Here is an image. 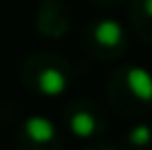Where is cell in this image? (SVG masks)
<instances>
[{
	"instance_id": "1",
	"label": "cell",
	"mask_w": 152,
	"mask_h": 150,
	"mask_svg": "<svg viewBox=\"0 0 152 150\" xmlns=\"http://www.w3.org/2000/svg\"><path fill=\"white\" fill-rule=\"evenodd\" d=\"M106 97L117 115L143 119L152 110V73L139 64L115 66L106 80Z\"/></svg>"
},
{
	"instance_id": "2",
	"label": "cell",
	"mask_w": 152,
	"mask_h": 150,
	"mask_svg": "<svg viewBox=\"0 0 152 150\" xmlns=\"http://www.w3.org/2000/svg\"><path fill=\"white\" fill-rule=\"evenodd\" d=\"M20 80L24 89L40 97H60L71 89L75 69L57 53H33L20 66Z\"/></svg>"
},
{
	"instance_id": "3",
	"label": "cell",
	"mask_w": 152,
	"mask_h": 150,
	"mask_svg": "<svg viewBox=\"0 0 152 150\" xmlns=\"http://www.w3.org/2000/svg\"><path fill=\"white\" fill-rule=\"evenodd\" d=\"M80 44L95 62H115L128 51V31L115 18H97L82 29Z\"/></svg>"
},
{
	"instance_id": "4",
	"label": "cell",
	"mask_w": 152,
	"mask_h": 150,
	"mask_svg": "<svg viewBox=\"0 0 152 150\" xmlns=\"http://www.w3.org/2000/svg\"><path fill=\"white\" fill-rule=\"evenodd\" d=\"M62 119L66 124V130L82 141L102 139L108 128V117L104 108L93 100H73L64 106Z\"/></svg>"
},
{
	"instance_id": "5",
	"label": "cell",
	"mask_w": 152,
	"mask_h": 150,
	"mask_svg": "<svg viewBox=\"0 0 152 150\" xmlns=\"http://www.w3.org/2000/svg\"><path fill=\"white\" fill-rule=\"evenodd\" d=\"M18 150H62L60 130L49 117L44 115H29L20 121L15 132Z\"/></svg>"
},
{
	"instance_id": "6",
	"label": "cell",
	"mask_w": 152,
	"mask_h": 150,
	"mask_svg": "<svg viewBox=\"0 0 152 150\" xmlns=\"http://www.w3.org/2000/svg\"><path fill=\"white\" fill-rule=\"evenodd\" d=\"M35 31L49 40H60L73 27L71 9L64 0H40L35 9Z\"/></svg>"
},
{
	"instance_id": "7",
	"label": "cell",
	"mask_w": 152,
	"mask_h": 150,
	"mask_svg": "<svg viewBox=\"0 0 152 150\" xmlns=\"http://www.w3.org/2000/svg\"><path fill=\"white\" fill-rule=\"evenodd\" d=\"M128 22L141 42L152 46V0H128Z\"/></svg>"
},
{
	"instance_id": "8",
	"label": "cell",
	"mask_w": 152,
	"mask_h": 150,
	"mask_svg": "<svg viewBox=\"0 0 152 150\" xmlns=\"http://www.w3.org/2000/svg\"><path fill=\"white\" fill-rule=\"evenodd\" d=\"M126 150H152V126L148 121H134L124 135Z\"/></svg>"
},
{
	"instance_id": "9",
	"label": "cell",
	"mask_w": 152,
	"mask_h": 150,
	"mask_svg": "<svg viewBox=\"0 0 152 150\" xmlns=\"http://www.w3.org/2000/svg\"><path fill=\"white\" fill-rule=\"evenodd\" d=\"M82 150H119L117 146H115L113 141H108V139H93V141H88L86 148Z\"/></svg>"
},
{
	"instance_id": "10",
	"label": "cell",
	"mask_w": 152,
	"mask_h": 150,
	"mask_svg": "<svg viewBox=\"0 0 152 150\" xmlns=\"http://www.w3.org/2000/svg\"><path fill=\"white\" fill-rule=\"evenodd\" d=\"M95 7H102V9H117V7H124L128 4V0H91Z\"/></svg>"
}]
</instances>
